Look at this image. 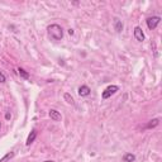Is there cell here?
<instances>
[{"mask_svg":"<svg viewBox=\"0 0 162 162\" xmlns=\"http://www.w3.org/2000/svg\"><path fill=\"white\" fill-rule=\"evenodd\" d=\"M90 88L89 86H86V85H82V86H80L79 88V95L80 96H88V95H90Z\"/></svg>","mask_w":162,"mask_h":162,"instance_id":"cell-6","label":"cell"},{"mask_svg":"<svg viewBox=\"0 0 162 162\" xmlns=\"http://www.w3.org/2000/svg\"><path fill=\"white\" fill-rule=\"evenodd\" d=\"M117 91H119V86H117V85H110V86H108L107 89H105L104 91H103V99H108V98H110L113 94H115Z\"/></svg>","mask_w":162,"mask_h":162,"instance_id":"cell-2","label":"cell"},{"mask_svg":"<svg viewBox=\"0 0 162 162\" xmlns=\"http://www.w3.org/2000/svg\"><path fill=\"white\" fill-rule=\"evenodd\" d=\"M36 137H37V131L36 129H33L32 132H31V134L28 136V138H27V146H29V144H32L33 142H34V139H36Z\"/></svg>","mask_w":162,"mask_h":162,"instance_id":"cell-7","label":"cell"},{"mask_svg":"<svg viewBox=\"0 0 162 162\" xmlns=\"http://www.w3.org/2000/svg\"><path fill=\"white\" fill-rule=\"evenodd\" d=\"M14 156V153H8V154H6V156H4L2 160H0V162H5V161H8L9 158H12Z\"/></svg>","mask_w":162,"mask_h":162,"instance_id":"cell-13","label":"cell"},{"mask_svg":"<svg viewBox=\"0 0 162 162\" xmlns=\"http://www.w3.org/2000/svg\"><path fill=\"white\" fill-rule=\"evenodd\" d=\"M47 32L50 38H52L53 41H60L63 37V29L58 24H51L47 28Z\"/></svg>","mask_w":162,"mask_h":162,"instance_id":"cell-1","label":"cell"},{"mask_svg":"<svg viewBox=\"0 0 162 162\" xmlns=\"http://www.w3.org/2000/svg\"><path fill=\"white\" fill-rule=\"evenodd\" d=\"M0 129H2V123H0Z\"/></svg>","mask_w":162,"mask_h":162,"instance_id":"cell-18","label":"cell"},{"mask_svg":"<svg viewBox=\"0 0 162 162\" xmlns=\"http://www.w3.org/2000/svg\"><path fill=\"white\" fill-rule=\"evenodd\" d=\"M134 38L138 42H143L144 41V33L142 32V28L141 27H136L134 28Z\"/></svg>","mask_w":162,"mask_h":162,"instance_id":"cell-4","label":"cell"},{"mask_svg":"<svg viewBox=\"0 0 162 162\" xmlns=\"http://www.w3.org/2000/svg\"><path fill=\"white\" fill-rule=\"evenodd\" d=\"M45 162H53V161H45Z\"/></svg>","mask_w":162,"mask_h":162,"instance_id":"cell-17","label":"cell"},{"mask_svg":"<svg viewBox=\"0 0 162 162\" xmlns=\"http://www.w3.org/2000/svg\"><path fill=\"white\" fill-rule=\"evenodd\" d=\"M68 34H70V36H71V34H74V31H72V29H70V31H68Z\"/></svg>","mask_w":162,"mask_h":162,"instance_id":"cell-16","label":"cell"},{"mask_svg":"<svg viewBox=\"0 0 162 162\" xmlns=\"http://www.w3.org/2000/svg\"><path fill=\"white\" fill-rule=\"evenodd\" d=\"M63 98H65V100H66L68 104H74V98H72L71 95H70L68 93H66L65 95H63Z\"/></svg>","mask_w":162,"mask_h":162,"instance_id":"cell-12","label":"cell"},{"mask_svg":"<svg viewBox=\"0 0 162 162\" xmlns=\"http://www.w3.org/2000/svg\"><path fill=\"white\" fill-rule=\"evenodd\" d=\"M158 124H160L158 119H152V121L148 123V125H147V128H154V127H157Z\"/></svg>","mask_w":162,"mask_h":162,"instance_id":"cell-11","label":"cell"},{"mask_svg":"<svg viewBox=\"0 0 162 162\" xmlns=\"http://www.w3.org/2000/svg\"><path fill=\"white\" fill-rule=\"evenodd\" d=\"M48 114H50V118L52 119V121H55V122H58V121H61V114H60V111L55 110V109H51Z\"/></svg>","mask_w":162,"mask_h":162,"instance_id":"cell-5","label":"cell"},{"mask_svg":"<svg viewBox=\"0 0 162 162\" xmlns=\"http://www.w3.org/2000/svg\"><path fill=\"white\" fill-rule=\"evenodd\" d=\"M5 118H6V119H9V118H10V114H9V113H6V115H5Z\"/></svg>","mask_w":162,"mask_h":162,"instance_id":"cell-15","label":"cell"},{"mask_svg":"<svg viewBox=\"0 0 162 162\" xmlns=\"http://www.w3.org/2000/svg\"><path fill=\"white\" fill-rule=\"evenodd\" d=\"M18 74H19V76L22 77V79H24V80H28L29 79V74H28L24 68H22V67H19L18 68Z\"/></svg>","mask_w":162,"mask_h":162,"instance_id":"cell-9","label":"cell"},{"mask_svg":"<svg viewBox=\"0 0 162 162\" xmlns=\"http://www.w3.org/2000/svg\"><path fill=\"white\" fill-rule=\"evenodd\" d=\"M6 81V77H5V75L0 71V82H5Z\"/></svg>","mask_w":162,"mask_h":162,"instance_id":"cell-14","label":"cell"},{"mask_svg":"<svg viewBox=\"0 0 162 162\" xmlns=\"http://www.w3.org/2000/svg\"><path fill=\"white\" fill-rule=\"evenodd\" d=\"M123 161L124 162H133V161H136V156L132 153H125L123 156Z\"/></svg>","mask_w":162,"mask_h":162,"instance_id":"cell-10","label":"cell"},{"mask_svg":"<svg viewBox=\"0 0 162 162\" xmlns=\"http://www.w3.org/2000/svg\"><path fill=\"white\" fill-rule=\"evenodd\" d=\"M161 22V18L160 17H150L148 19L146 20V23H147V27L150 28V29H154Z\"/></svg>","mask_w":162,"mask_h":162,"instance_id":"cell-3","label":"cell"},{"mask_svg":"<svg viewBox=\"0 0 162 162\" xmlns=\"http://www.w3.org/2000/svg\"><path fill=\"white\" fill-rule=\"evenodd\" d=\"M114 27H115V31H117V32H119V33H121V32L123 31V23H122L118 18H115V19H114Z\"/></svg>","mask_w":162,"mask_h":162,"instance_id":"cell-8","label":"cell"}]
</instances>
